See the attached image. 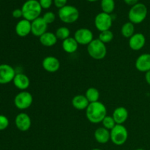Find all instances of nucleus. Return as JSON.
Wrapping results in <instances>:
<instances>
[{
  "instance_id": "obj_1",
  "label": "nucleus",
  "mask_w": 150,
  "mask_h": 150,
  "mask_svg": "<svg viewBox=\"0 0 150 150\" xmlns=\"http://www.w3.org/2000/svg\"><path fill=\"white\" fill-rule=\"evenodd\" d=\"M107 116V108L100 101L90 103L86 109V119L92 124H99Z\"/></svg>"
},
{
  "instance_id": "obj_2",
  "label": "nucleus",
  "mask_w": 150,
  "mask_h": 150,
  "mask_svg": "<svg viewBox=\"0 0 150 150\" xmlns=\"http://www.w3.org/2000/svg\"><path fill=\"white\" fill-rule=\"evenodd\" d=\"M42 8L40 4L39 1L31 0L26 1L22 5L21 10L23 13V18L29 21H33L38 18L40 17Z\"/></svg>"
},
{
  "instance_id": "obj_3",
  "label": "nucleus",
  "mask_w": 150,
  "mask_h": 150,
  "mask_svg": "<svg viewBox=\"0 0 150 150\" xmlns=\"http://www.w3.org/2000/svg\"><path fill=\"white\" fill-rule=\"evenodd\" d=\"M87 52L91 58L95 60H102L106 57L107 48L105 44L99 39H94L87 45Z\"/></svg>"
},
{
  "instance_id": "obj_4",
  "label": "nucleus",
  "mask_w": 150,
  "mask_h": 150,
  "mask_svg": "<svg viewBox=\"0 0 150 150\" xmlns=\"http://www.w3.org/2000/svg\"><path fill=\"white\" fill-rule=\"evenodd\" d=\"M147 13L146 6L143 3H138L130 8L128 13L129 21L134 25L139 24L146 19Z\"/></svg>"
},
{
  "instance_id": "obj_5",
  "label": "nucleus",
  "mask_w": 150,
  "mask_h": 150,
  "mask_svg": "<svg viewBox=\"0 0 150 150\" xmlns=\"http://www.w3.org/2000/svg\"><path fill=\"white\" fill-rule=\"evenodd\" d=\"M58 16L60 20L64 23H73L79 18V11L73 5H66L59 9Z\"/></svg>"
},
{
  "instance_id": "obj_6",
  "label": "nucleus",
  "mask_w": 150,
  "mask_h": 150,
  "mask_svg": "<svg viewBox=\"0 0 150 150\" xmlns=\"http://www.w3.org/2000/svg\"><path fill=\"white\" fill-rule=\"evenodd\" d=\"M110 132L111 141L117 146L123 145L128 139V131L123 125H116Z\"/></svg>"
},
{
  "instance_id": "obj_7",
  "label": "nucleus",
  "mask_w": 150,
  "mask_h": 150,
  "mask_svg": "<svg viewBox=\"0 0 150 150\" xmlns=\"http://www.w3.org/2000/svg\"><path fill=\"white\" fill-rule=\"evenodd\" d=\"M33 97L27 91H21L16 95L14 98V105L18 109L26 110L32 105Z\"/></svg>"
},
{
  "instance_id": "obj_8",
  "label": "nucleus",
  "mask_w": 150,
  "mask_h": 150,
  "mask_svg": "<svg viewBox=\"0 0 150 150\" xmlns=\"http://www.w3.org/2000/svg\"><path fill=\"white\" fill-rule=\"evenodd\" d=\"M112 16L108 13L102 12L98 13L95 18V26L100 32L110 30L112 26Z\"/></svg>"
},
{
  "instance_id": "obj_9",
  "label": "nucleus",
  "mask_w": 150,
  "mask_h": 150,
  "mask_svg": "<svg viewBox=\"0 0 150 150\" xmlns=\"http://www.w3.org/2000/svg\"><path fill=\"white\" fill-rule=\"evenodd\" d=\"M73 38L79 45H88L94 40L93 33L87 28H80L74 33Z\"/></svg>"
},
{
  "instance_id": "obj_10",
  "label": "nucleus",
  "mask_w": 150,
  "mask_h": 150,
  "mask_svg": "<svg viewBox=\"0 0 150 150\" xmlns=\"http://www.w3.org/2000/svg\"><path fill=\"white\" fill-rule=\"evenodd\" d=\"M16 75V70L10 64H0V84H7L13 82Z\"/></svg>"
},
{
  "instance_id": "obj_11",
  "label": "nucleus",
  "mask_w": 150,
  "mask_h": 150,
  "mask_svg": "<svg viewBox=\"0 0 150 150\" xmlns=\"http://www.w3.org/2000/svg\"><path fill=\"white\" fill-rule=\"evenodd\" d=\"M15 125L18 130L26 132L29 130L32 126V120L26 113H19L15 119Z\"/></svg>"
},
{
  "instance_id": "obj_12",
  "label": "nucleus",
  "mask_w": 150,
  "mask_h": 150,
  "mask_svg": "<svg viewBox=\"0 0 150 150\" xmlns=\"http://www.w3.org/2000/svg\"><path fill=\"white\" fill-rule=\"evenodd\" d=\"M42 68L48 73H54L58 71L60 68V62L57 57L48 56L45 57L42 62Z\"/></svg>"
},
{
  "instance_id": "obj_13",
  "label": "nucleus",
  "mask_w": 150,
  "mask_h": 150,
  "mask_svg": "<svg viewBox=\"0 0 150 150\" xmlns=\"http://www.w3.org/2000/svg\"><path fill=\"white\" fill-rule=\"evenodd\" d=\"M48 24L42 17H39L32 21V34L35 37L40 38L47 32Z\"/></svg>"
},
{
  "instance_id": "obj_14",
  "label": "nucleus",
  "mask_w": 150,
  "mask_h": 150,
  "mask_svg": "<svg viewBox=\"0 0 150 150\" xmlns=\"http://www.w3.org/2000/svg\"><path fill=\"white\" fill-rule=\"evenodd\" d=\"M16 33L21 38H25L32 33V22L26 19H21L16 25Z\"/></svg>"
},
{
  "instance_id": "obj_15",
  "label": "nucleus",
  "mask_w": 150,
  "mask_h": 150,
  "mask_svg": "<svg viewBox=\"0 0 150 150\" xmlns=\"http://www.w3.org/2000/svg\"><path fill=\"white\" fill-rule=\"evenodd\" d=\"M129 46L133 51H140L146 44V38L142 33H135L129 38Z\"/></svg>"
},
{
  "instance_id": "obj_16",
  "label": "nucleus",
  "mask_w": 150,
  "mask_h": 150,
  "mask_svg": "<svg viewBox=\"0 0 150 150\" xmlns=\"http://www.w3.org/2000/svg\"><path fill=\"white\" fill-rule=\"evenodd\" d=\"M135 66L138 71L147 73L150 70V54H141L136 60Z\"/></svg>"
},
{
  "instance_id": "obj_17",
  "label": "nucleus",
  "mask_w": 150,
  "mask_h": 150,
  "mask_svg": "<svg viewBox=\"0 0 150 150\" xmlns=\"http://www.w3.org/2000/svg\"><path fill=\"white\" fill-rule=\"evenodd\" d=\"M14 86L21 91H26L30 85V80L26 74L16 73L13 81Z\"/></svg>"
},
{
  "instance_id": "obj_18",
  "label": "nucleus",
  "mask_w": 150,
  "mask_h": 150,
  "mask_svg": "<svg viewBox=\"0 0 150 150\" xmlns=\"http://www.w3.org/2000/svg\"><path fill=\"white\" fill-rule=\"evenodd\" d=\"M128 111L122 106L117 107L113 112L112 117L117 125H123L128 119Z\"/></svg>"
},
{
  "instance_id": "obj_19",
  "label": "nucleus",
  "mask_w": 150,
  "mask_h": 150,
  "mask_svg": "<svg viewBox=\"0 0 150 150\" xmlns=\"http://www.w3.org/2000/svg\"><path fill=\"white\" fill-rule=\"evenodd\" d=\"M95 139L98 143L104 144L111 140V132L108 129L100 127L95 131Z\"/></svg>"
},
{
  "instance_id": "obj_20",
  "label": "nucleus",
  "mask_w": 150,
  "mask_h": 150,
  "mask_svg": "<svg viewBox=\"0 0 150 150\" xmlns=\"http://www.w3.org/2000/svg\"><path fill=\"white\" fill-rule=\"evenodd\" d=\"M89 105V102L85 95H77L72 99V105L73 108L79 111L86 110Z\"/></svg>"
},
{
  "instance_id": "obj_21",
  "label": "nucleus",
  "mask_w": 150,
  "mask_h": 150,
  "mask_svg": "<svg viewBox=\"0 0 150 150\" xmlns=\"http://www.w3.org/2000/svg\"><path fill=\"white\" fill-rule=\"evenodd\" d=\"M79 44L78 43L76 39L72 37H70L63 40L62 43L63 50L67 54H73L76 52L79 48Z\"/></svg>"
},
{
  "instance_id": "obj_22",
  "label": "nucleus",
  "mask_w": 150,
  "mask_h": 150,
  "mask_svg": "<svg viewBox=\"0 0 150 150\" xmlns=\"http://www.w3.org/2000/svg\"><path fill=\"white\" fill-rule=\"evenodd\" d=\"M40 42L43 46L52 47L57 42V38L55 33L51 32H46L42 36L40 37Z\"/></svg>"
},
{
  "instance_id": "obj_23",
  "label": "nucleus",
  "mask_w": 150,
  "mask_h": 150,
  "mask_svg": "<svg viewBox=\"0 0 150 150\" xmlns=\"http://www.w3.org/2000/svg\"><path fill=\"white\" fill-rule=\"evenodd\" d=\"M121 34L124 38H130L135 34V25L130 21L125 23L121 28Z\"/></svg>"
},
{
  "instance_id": "obj_24",
  "label": "nucleus",
  "mask_w": 150,
  "mask_h": 150,
  "mask_svg": "<svg viewBox=\"0 0 150 150\" xmlns=\"http://www.w3.org/2000/svg\"><path fill=\"white\" fill-rule=\"evenodd\" d=\"M84 95L87 98L88 100H89V103L99 101L100 92L97 88L89 87V89H86Z\"/></svg>"
},
{
  "instance_id": "obj_25",
  "label": "nucleus",
  "mask_w": 150,
  "mask_h": 150,
  "mask_svg": "<svg viewBox=\"0 0 150 150\" xmlns=\"http://www.w3.org/2000/svg\"><path fill=\"white\" fill-rule=\"evenodd\" d=\"M101 9L103 13L111 15L115 9L114 0H101Z\"/></svg>"
},
{
  "instance_id": "obj_26",
  "label": "nucleus",
  "mask_w": 150,
  "mask_h": 150,
  "mask_svg": "<svg viewBox=\"0 0 150 150\" xmlns=\"http://www.w3.org/2000/svg\"><path fill=\"white\" fill-rule=\"evenodd\" d=\"M55 35L57 36V39H59L61 40H64L67 38H70V31L66 26H61V27L58 28L55 32Z\"/></svg>"
},
{
  "instance_id": "obj_27",
  "label": "nucleus",
  "mask_w": 150,
  "mask_h": 150,
  "mask_svg": "<svg viewBox=\"0 0 150 150\" xmlns=\"http://www.w3.org/2000/svg\"><path fill=\"white\" fill-rule=\"evenodd\" d=\"M98 39L103 42V43L106 44L108 42H111L114 39V33L110 30H106L103 31V32H100V33L99 37H98Z\"/></svg>"
},
{
  "instance_id": "obj_28",
  "label": "nucleus",
  "mask_w": 150,
  "mask_h": 150,
  "mask_svg": "<svg viewBox=\"0 0 150 150\" xmlns=\"http://www.w3.org/2000/svg\"><path fill=\"white\" fill-rule=\"evenodd\" d=\"M101 123H102L103 125V127L108 129V130H110V131H111V130L115 127L116 125H117L112 116H108V115H107L106 117L103 119V120Z\"/></svg>"
},
{
  "instance_id": "obj_29",
  "label": "nucleus",
  "mask_w": 150,
  "mask_h": 150,
  "mask_svg": "<svg viewBox=\"0 0 150 150\" xmlns=\"http://www.w3.org/2000/svg\"><path fill=\"white\" fill-rule=\"evenodd\" d=\"M42 18H43V20L46 22L47 24H51V23H54V22L55 21L56 15L54 14L53 12H46V13H44V15L42 16Z\"/></svg>"
},
{
  "instance_id": "obj_30",
  "label": "nucleus",
  "mask_w": 150,
  "mask_h": 150,
  "mask_svg": "<svg viewBox=\"0 0 150 150\" xmlns=\"http://www.w3.org/2000/svg\"><path fill=\"white\" fill-rule=\"evenodd\" d=\"M10 125V121L5 115L0 114V131L6 130Z\"/></svg>"
},
{
  "instance_id": "obj_31",
  "label": "nucleus",
  "mask_w": 150,
  "mask_h": 150,
  "mask_svg": "<svg viewBox=\"0 0 150 150\" xmlns=\"http://www.w3.org/2000/svg\"><path fill=\"white\" fill-rule=\"evenodd\" d=\"M53 2L54 0H39V3L42 9H49Z\"/></svg>"
},
{
  "instance_id": "obj_32",
  "label": "nucleus",
  "mask_w": 150,
  "mask_h": 150,
  "mask_svg": "<svg viewBox=\"0 0 150 150\" xmlns=\"http://www.w3.org/2000/svg\"><path fill=\"white\" fill-rule=\"evenodd\" d=\"M67 0H54V5L59 9L67 5Z\"/></svg>"
},
{
  "instance_id": "obj_33",
  "label": "nucleus",
  "mask_w": 150,
  "mask_h": 150,
  "mask_svg": "<svg viewBox=\"0 0 150 150\" xmlns=\"http://www.w3.org/2000/svg\"><path fill=\"white\" fill-rule=\"evenodd\" d=\"M12 16L15 18H20L23 17V13H22L21 9H16L12 13Z\"/></svg>"
},
{
  "instance_id": "obj_34",
  "label": "nucleus",
  "mask_w": 150,
  "mask_h": 150,
  "mask_svg": "<svg viewBox=\"0 0 150 150\" xmlns=\"http://www.w3.org/2000/svg\"><path fill=\"white\" fill-rule=\"evenodd\" d=\"M124 1L125 2L126 4L130 6H134L135 4H138L139 3V0H124Z\"/></svg>"
},
{
  "instance_id": "obj_35",
  "label": "nucleus",
  "mask_w": 150,
  "mask_h": 150,
  "mask_svg": "<svg viewBox=\"0 0 150 150\" xmlns=\"http://www.w3.org/2000/svg\"><path fill=\"white\" fill-rule=\"evenodd\" d=\"M145 79H146V83L150 86V70L145 74Z\"/></svg>"
},
{
  "instance_id": "obj_36",
  "label": "nucleus",
  "mask_w": 150,
  "mask_h": 150,
  "mask_svg": "<svg viewBox=\"0 0 150 150\" xmlns=\"http://www.w3.org/2000/svg\"><path fill=\"white\" fill-rule=\"evenodd\" d=\"M86 1H90V2H95V1H98V0H86Z\"/></svg>"
},
{
  "instance_id": "obj_37",
  "label": "nucleus",
  "mask_w": 150,
  "mask_h": 150,
  "mask_svg": "<svg viewBox=\"0 0 150 150\" xmlns=\"http://www.w3.org/2000/svg\"><path fill=\"white\" fill-rule=\"evenodd\" d=\"M91 150H101L100 149H98V148H95V149H92Z\"/></svg>"
},
{
  "instance_id": "obj_38",
  "label": "nucleus",
  "mask_w": 150,
  "mask_h": 150,
  "mask_svg": "<svg viewBox=\"0 0 150 150\" xmlns=\"http://www.w3.org/2000/svg\"><path fill=\"white\" fill-rule=\"evenodd\" d=\"M136 150H145L144 149H142V148H139V149H136Z\"/></svg>"
},
{
  "instance_id": "obj_39",
  "label": "nucleus",
  "mask_w": 150,
  "mask_h": 150,
  "mask_svg": "<svg viewBox=\"0 0 150 150\" xmlns=\"http://www.w3.org/2000/svg\"><path fill=\"white\" fill-rule=\"evenodd\" d=\"M27 1H31V0H27Z\"/></svg>"
}]
</instances>
